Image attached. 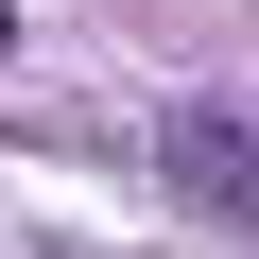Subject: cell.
Instances as JSON below:
<instances>
[{
    "label": "cell",
    "mask_w": 259,
    "mask_h": 259,
    "mask_svg": "<svg viewBox=\"0 0 259 259\" xmlns=\"http://www.w3.org/2000/svg\"><path fill=\"white\" fill-rule=\"evenodd\" d=\"M0 35H18V0H0Z\"/></svg>",
    "instance_id": "2"
},
{
    "label": "cell",
    "mask_w": 259,
    "mask_h": 259,
    "mask_svg": "<svg viewBox=\"0 0 259 259\" xmlns=\"http://www.w3.org/2000/svg\"><path fill=\"white\" fill-rule=\"evenodd\" d=\"M156 156H173V190H190L207 225H259V121H242V104H173Z\"/></svg>",
    "instance_id": "1"
}]
</instances>
